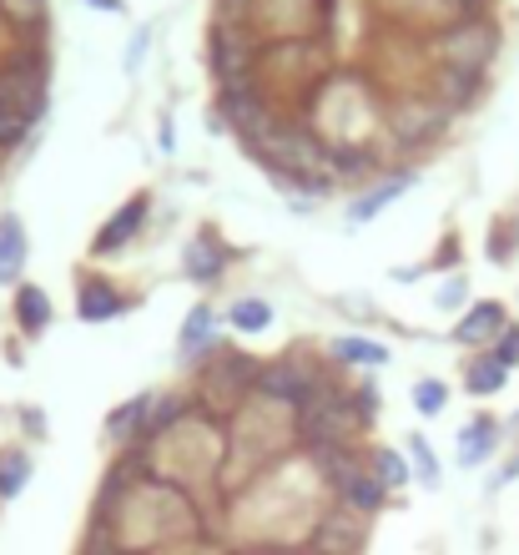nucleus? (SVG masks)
<instances>
[{"mask_svg":"<svg viewBox=\"0 0 519 555\" xmlns=\"http://www.w3.org/2000/svg\"><path fill=\"white\" fill-rule=\"evenodd\" d=\"M217 117H222V127L228 132H237L247 142V152L252 146H262L268 137L283 127V106L268 96V91L258 87V76L252 81H243V87H222V102H217Z\"/></svg>","mask_w":519,"mask_h":555,"instance_id":"1","label":"nucleus"},{"mask_svg":"<svg viewBox=\"0 0 519 555\" xmlns=\"http://www.w3.org/2000/svg\"><path fill=\"white\" fill-rule=\"evenodd\" d=\"M499 51V30L484 21V15H469V21H449L439 36H433V61L439 66H454V72H479L494 61Z\"/></svg>","mask_w":519,"mask_h":555,"instance_id":"2","label":"nucleus"},{"mask_svg":"<svg viewBox=\"0 0 519 555\" xmlns=\"http://www.w3.org/2000/svg\"><path fill=\"white\" fill-rule=\"evenodd\" d=\"M258 56H262V41L252 36V26H228L217 21L212 26V41H207V61H212V76L222 87H243L258 76Z\"/></svg>","mask_w":519,"mask_h":555,"instance_id":"3","label":"nucleus"},{"mask_svg":"<svg viewBox=\"0 0 519 555\" xmlns=\"http://www.w3.org/2000/svg\"><path fill=\"white\" fill-rule=\"evenodd\" d=\"M146 207H152V197H146V192H137L131 203L116 207L112 218H106V228L96 233V243H91V258H116V253L127 248L131 237L146 228Z\"/></svg>","mask_w":519,"mask_h":555,"instance_id":"4","label":"nucleus"},{"mask_svg":"<svg viewBox=\"0 0 519 555\" xmlns=\"http://www.w3.org/2000/svg\"><path fill=\"white\" fill-rule=\"evenodd\" d=\"M444 117H449V112L433 102V96H408V102L393 106L389 127H393V137H399V142H429V137L444 127Z\"/></svg>","mask_w":519,"mask_h":555,"instance_id":"5","label":"nucleus"},{"mask_svg":"<svg viewBox=\"0 0 519 555\" xmlns=\"http://www.w3.org/2000/svg\"><path fill=\"white\" fill-rule=\"evenodd\" d=\"M333 495H338V505H348V511H359L363 520H368V515L384 511V500H389V490L378 485L374 469H363V465H359L353 475H343V480L333 485Z\"/></svg>","mask_w":519,"mask_h":555,"instance_id":"6","label":"nucleus"},{"mask_svg":"<svg viewBox=\"0 0 519 555\" xmlns=\"http://www.w3.org/2000/svg\"><path fill=\"white\" fill-rule=\"evenodd\" d=\"M509 328V313H505V304H475L469 313L459 319V328H454V338L459 344H469V349H494V338Z\"/></svg>","mask_w":519,"mask_h":555,"instance_id":"7","label":"nucleus"},{"mask_svg":"<svg viewBox=\"0 0 519 555\" xmlns=\"http://www.w3.org/2000/svg\"><path fill=\"white\" fill-rule=\"evenodd\" d=\"M127 308V298L116 293V283H106V278H81V288H76V319L81 323H106L116 319Z\"/></svg>","mask_w":519,"mask_h":555,"instance_id":"8","label":"nucleus"},{"mask_svg":"<svg viewBox=\"0 0 519 555\" xmlns=\"http://www.w3.org/2000/svg\"><path fill=\"white\" fill-rule=\"evenodd\" d=\"M414 182H418V172L384 177L378 188H368V192H359V197H353V207H348V222H353V228H359V222H374L378 212H384L389 203H399V197H404V192L414 188Z\"/></svg>","mask_w":519,"mask_h":555,"instance_id":"9","label":"nucleus"},{"mask_svg":"<svg viewBox=\"0 0 519 555\" xmlns=\"http://www.w3.org/2000/svg\"><path fill=\"white\" fill-rule=\"evenodd\" d=\"M26 258H30V243H26V228L15 212H0V283L15 288L21 273H26Z\"/></svg>","mask_w":519,"mask_h":555,"instance_id":"10","label":"nucleus"},{"mask_svg":"<svg viewBox=\"0 0 519 555\" xmlns=\"http://www.w3.org/2000/svg\"><path fill=\"white\" fill-rule=\"evenodd\" d=\"M182 263H187V278H192V283H217V278L228 273L232 253L217 243V233H197V237L187 243V258H182Z\"/></svg>","mask_w":519,"mask_h":555,"instance_id":"11","label":"nucleus"},{"mask_svg":"<svg viewBox=\"0 0 519 555\" xmlns=\"http://www.w3.org/2000/svg\"><path fill=\"white\" fill-rule=\"evenodd\" d=\"M11 308H15V328L21 334H46L51 328V298H46V288H36V283H15V298H11Z\"/></svg>","mask_w":519,"mask_h":555,"instance_id":"12","label":"nucleus"},{"mask_svg":"<svg viewBox=\"0 0 519 555\" xmlns=\"http://www.w3.org/2000/svg\"><path fill=\"white\" fill-rule=\"evenodd\" d=\"M479 87H484V76L479 72H454V66H439L433 72V102L444 106H469L479 96Z\"/></svg>","mask_w":519,"mask_h":555,"instance_id":"13","label":"nucleus"},{"mask_svg":"<svg viewBox=\"0 0 519 555\" xmlns=\"http://www.w3.org/2000/svg\"><path fill=\"white\" fill-rule=\"evenodd\" d=\"M494 450H499V424H494L490 414H479L475 424H464V435H459V465L464 469L484 465Z\"/></svg>","mask_w":519,"mask_h":555,"instance_id":"14","label":"nucleus"},{"mask_svg":"<svg viewBox=\"0 0 519 555\" xmlns=\"http://www.w3.org/2000/svg\"><path fill=\"white\" fill-rule=\"evenodd\" d=\"M30 469H36V460H30L26 450H0V505L26 490V485H30Z\"/></svg>","mask_w":519,"mask_h":555,"instance_id":"15","label":"nucleus"},{"mask_svg":"<svg viewBox=\"0 0 519 555\" xmlns=\"http://www.w3.org/2000/svg\"><path fill=\"white\" fill-rule=\"evenodd\" d=\"M212 338H217V313H212V304H197L187 313V323H182V359L203 353Z\"/></svg>","mask_w":519,"mask_h":555,"instance_id":"16","label":"nucleus"},{"mask_svg":"<svg viewBox=\"0 0 519 555\" xmlns=\"http://www.w3.org/2000/svg\"><path fill=\"white\" fill-rule=\"evenodd\" d=\"M509 384V369L499 364V359H494V353H479L475 364H469V379H464V389H469V395H499V389H505Z\"/></svg>","mask_w":519,"mask_h":555,"instance_id":"17","label":"nucleus"},{"mask_svg":"<svg viewBox=\"0 0 519 555\" xmlns=\"http://www.w3.org/2000/svg\"><path fill=\"white\" fill-rule=\"evenodd\" d=\"M146 410H152V395H137L131 404H121V410L106 420V435L116 439V444H131V439L142 435V424H146Z\"/></svg>","mask_w":519,"mask_h":555,"instance_id":"18","label":"nucleus"},{"mask_svg":"<svg viewBox=\"0 0 519 555\" xmlns=\"http://www.w3.org/2000/svg\"><path fill=\"white\" fill-rule=\"evenodd\" d=\"M333 353L348 359V364H363V369H384L389 364V349L374 344V338H333Z\"/></svg>","mask_w":519,"mask_h":555,"instance_id":"19","label":"nucleus"},{"mask_svg":"<svg viewBox=\"0 0 519 555\" xmlns=\"http://www.w3.org/2000/svg\"><path fill=\"white\" fill-rule=\"evenodd\" d=\"M228 319L237 334H262V328L273 323V304H268V298H237Z\"/></svg>","mask_w":519,"mask_h":555,"instance_id":"20","label":"nucleus"},{"mask_svg":"<svg viewBox=\"0 0 519 555\" xmlns=\"http://www.w3.org/2000/svg\"><path fill=\"white\" fill-rule=\"evenodd\" d=\"M374 475L384 490H404L408 485V460L399 450H374Z\"/></svg>","mask_w":519,"mask_h":555,"instance_id":"21","label":"nucleus"},{"mask_svg":"<svg viewBox=\"0 0 519 555\" xmlns=\"http://www.w3.org/2000/svg\"><path fill=\"white\" fill-rule=\"evenodd\" d=\"M328 172H338V177H368V172H374V157H368L363 146H338V152H328Z\"/></svg>","mask_w":519,"mask_h":555,"instance_id":"22","label":"nucleus"},{"mask_svg":"<svg viewBox=\"0 0 519 555\" xmlns=\"http://www.w3.org/2000/svg\"><path fill=\"white\" fill-rule=\"evenodd\" d=\"M30 127H36V121H26L21 112H11V106H0V157H5V152H15V146L26 142Z\"/></svg>","mask_w":519,"mask_h":555,"instance_id":"23","label":"nucleus"},{"mask_svg":"<svg viewBox=\"0 0 519 555\" xmlns=\"http://www.w3.org/2000/svg\"><path fill=\"white\" fill-rule=\"evenodd\" d=\"M444 404H449V389L439 379H418L414 384V410L418 414H429V420H433V414L444 410Z\"/></svg>","mask_w":519,"mask_h":555,"instance_id":"24","label":"nucleus"},{"mask_svg":"<svg viewBox=\"0 0 519 555\" xmlns=\"http://www.w3.org/2000/svg\"><path fill=\"white\" fill-rule=\"evenodd\" d=\"M408 450H414L418 480H424V485H439V460L429 454V439H424V435H408Z\"/></svg>","mask_w":519,"mask_h":555,"instance_id":"25","label":"nucleus"},{"mask_svg":"<svg viewBox=\"0 0 519 555\" xmlns=\"http://www.w3.org/2000/svg\"><path fill=\"white\" fill-rule=\"evenodd\" d=\"M494 359H499V364H505V369H515L519 364V328H515V323H509V328H505V334H499V338H494Z\"/></svg>","mask_w":519,"mask_h":555,"instance_id":"26","label":"nucleus"},{"mask_svg":"<svg viewBox=\"0 0 519 555\" xmlns=\"http://www.w3.org/2000/svg\"><path fill=\"white\" fill-rule=\"evenodd\" d=\"M464 298H469V288H464V278H449L444 288H439V308H464Z\"/></svg>","mask_w":519,"mask_h":555,"instance_id":"27","label":"nucleus"},{"mask_svg":"<svg viewBox=\"0 0 519 555\" xmlns=\"http://www.w3.org/2000/svg\"><path fill=\"white\" fill-rule=\"evenodd\" d=\"M484 5H490V0H449V15H454V21H469V15H484Z\"/></svg>","mask_w":519,"mask_h":555,"instance_id":"28","label":"nucleus"}]
</instances>
